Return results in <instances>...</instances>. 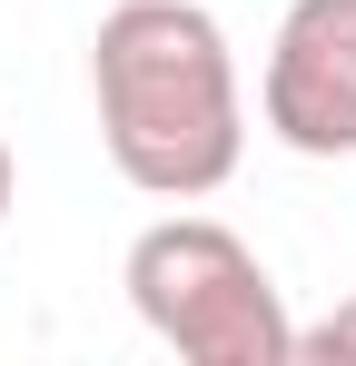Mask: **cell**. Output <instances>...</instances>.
Here are the masks:
<instances>
[{"mask_svg":"<svg viewBox=\"0 0 356 366\" xmlns=\"http://www.w3.org/2000/svg\"><path fill=\"white\" fill-rule=\"evenodd\" d=\"M10 188H20V169H10V139H0V218H10Z\"/></svg>","mask_w":356,"mask_h":366,"instance_id":"5","label":"cell"},{"mask_svg":"<svg viewBox=\"0 0 356 366\" xmlns=\"http://www.w3.org/2000/svg\"><path fill=\"white\" fill-rule=\"evenodd\" d=\"M89 99L109 169L149 198H218L247 159L237 50L198 0H119L89 40Z\"/></svg>","mask_w":356,"mask_h":366,"instance_id":"1","label":"cell"},{"mask_svg":"<svg viewBox=\"0 0 356 366\" xmlns=\"http://www.w3.org/2000/svg\"><path fill=\"white\" fill-rule=\"evenodd\" d=\"M257 119L297 159H356V0H287L257 69Z\"/></svg>","mask_w":356,"mask_h":366,"instance_id":"3","label":"cell"},{"mask_svg":"<svg viewBox=\"0 0 356 366\" xmlns=\"http://www.w3.org/2000/svg\"><path fill=\"white\" fill-rule=\"evenodd\" d=\"M119 287L139 307V327L188 366H287L297 357V317L277 297V277L257 267V247L218 228V218H159L129 238Z\"/></svg>","mask_w":356,"mask_h":366,"instance_id":"2","label":"cell"},{"mask_svg":"<svg viewBox=\"0 0 356 366\" xmlns=\"http://www.w3.org/2000/svg\"><path fill=\"white\" fill-rule=\"evenodd\" d=\"M297 357H317V366H356V297L327 307L317 327H297Z\"/></svg>","mask_w":356,"mask_h":366,"instance_id":"4","label":"cell"}]
</instances>
